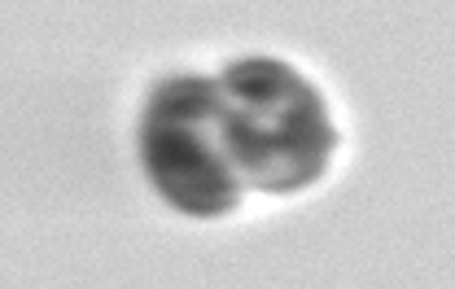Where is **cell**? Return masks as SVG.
Segmentation results:
<instances>
[{"mask_svg":"<svg viewBox=\"0 0 455 289\" xmlns=\"http://www.w3.org/2000/svg\"><path fill=\"white\" fill-rule=\"evenodd\" d=\"M215 88L241 184L263 193H298L324 175L338 132L320 92L293 66L276 58H241L215 79Z\"/></svg>","mask_w":455,"mask_h":289,"instance_id":"obj_1","label":"cell"},{"mask_svg":"<svg viewBox=\"0 0 455 289\" xmlns=\"http://www.w3.org/2000/svg\"><path fill=\"white\" fill-rule=\"evenodd\" d=\"M140 163L149 184L193 220H220L241 202L245 184L228 154L215 79L175 75L149 92L140 118Z\"/></svg>","mask_w":455,"mask_h":289,"instance_id":"obj_2","label":"cell"}]
</instances>
